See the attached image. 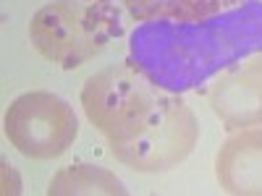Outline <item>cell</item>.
Listing matches in <instances>:
<instances>
[{"mask_svg": "<svg viewBox=\"0 0 262 196\" xmlns=\"http://www.w3.org/2000/svg\"><path fill=\"white\" fill-rule=\"evenodd\" d=\"M262 53V0H244L207 18H152L128 37V60L155 86L173 94L191 92Z\"/></svg>", "mask_w": 262, "mask_h": 196, "instance_id": "1", "label": "cell"}, {"mask_svg": "<svg viewBox=\"0 0 262 196\" xmlns=\"http://www.w3.org/2000/svg\"><path fill=\"white\" fill-rule=\"evenodd\" d=\"M126 29L123 13L97 0H53L29 21V39L42 58L71 71L100 55Z\"/></svg>", "mask_w": 262, "mask_h": 196, "instance_id": "2", "label": "cell"}, {"mask_svg": "<svg viewBox=\"0 0 262 196\" xmlns=\"http://www.w3.org/2000/svg\"><path fill=\"white\" fill-rule=\"evenodd\" d=\"M200 139L191 107L173 92H163L158 105L144 115V120L131 134L111 144L118 162L137 173H165L184 162Z\"/></svg>", "mask_w": 262, "mask_h": 196, "instance_id": "3", "label": "cell"}, {"mask_svg": "<svg viewBox=\"0 0 262 196\" xmlns=\"http://www.w3.org/2000/svg\"><path fill=\"white\" fill-rule=\"evenodd\" d=\"M163 92L165 89L155 86L131 63H126L86 79L81 89V107L90 123L105 134L107 144H118L144 120Z\"/></svg>", "mask_w": 262, "mask_h": 196, "instance_id": "4", "label": "cell"}, {"mask_svg": "<svg viewBox=\"0 0 262 196\" xmlns=\"http://www.w3.org/2000/svg\"><path fill=\"white\" fill-rule=\"evenodd\" d=\"M6 136L24 157L53 160L69 149L79 134L74 107L53 92H27L6 110Z\"/></svg>", "mask_w": 262, "mask_h": 196, "instance_id": "5", "label": "cell"}, {"mask_svg": "<svg viewBox=\"0 0 262 196\" xmlns=\"http://www.w3.org/2000/svg\"><path fill=\"white\" fill-rule=\"evenodd\" d=\"M207 100L228 131L262 126V53L226 68L207 89Z\"/></svg>", "mask_w": 262, "mask_h": 196, "instance_id": "6", "label": "cell"}, {"mask_svg": "<svg viewBox=\"0 0 262 196\" xmlns=\"http://www.w3.org/2000/svg\"><path fill=\"white\" fill-rule=\"evenodd\" d=\"M215 176L228 193L262 196V128H238L221 144Z\"/></svg>", "mask_w": 262, "mask_h": 196, "instance_id": "7", "label": "cell"}, {"mask_svg": "<svg viewBox=\"0 0 262 196\" xmlns=\"http://www.w3.org/2000/svg\"><path fill=\"white\" fill-rule=\"evenodd\" d=\"M50 196H123V183L100 165H69L48 183Z\"/></svg>", "mask_w": 262, "mask_h": 196, "instance_id": "8", "label": "cell"}, {"mask_svg": "<svg viewBox=\"0 0 262 196\" xmlns=\"http://www.w3.org/2000/svg\"><path fill=\"white\" fill-rule=\"evenodd\" d=\"M97 3L113 6L131 21H152V18H173L170 0H97Z\"/></svg>", "mask_w": 262, "mask_h": 196, "instance_id": "9", "label": "cell"}, {"mask_svg": "<svg viewBox=\"0 0 262 196\" xmlns=\"http://www.w3.org/2000/svg\"><path fill=\"white\" fill-rule=\"evenodd\" d=\"M244 0H170L173 6V18H207L215 13H223L228 8L242 6Z\"/></svg>", "mask_w": 262, "mask_h": 196, "instance_id": "10", "label": "cell"}]
</instances>
